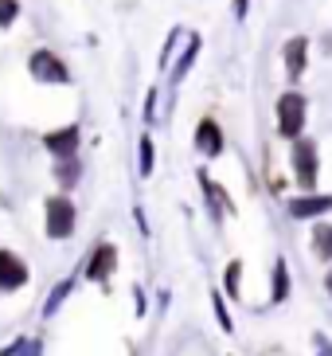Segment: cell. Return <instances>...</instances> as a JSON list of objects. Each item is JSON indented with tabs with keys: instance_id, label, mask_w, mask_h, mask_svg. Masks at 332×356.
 <instances>
[{
	"instance_id": "1",
	"label": "cell",
	"mask_w": 332,
	"mask_h": 356,
	"mask_svg": "<svg viewBox=\"0 0 332 356\" xmlns=\"http://www.w3.org/2000/svg\"><path fill=\"white\" fill-rule=\"evenodd\" d=\"M274 122H278V137H285V141L305 137V126H309V102H305L301 90H285V95L278 98Z\"/></svg>"
},
{
	"instance_id": "12",
	"label": "cell",
	"mask_w": 332,
	"mask_h": 356,
	"mask_svg": "<svg viewBox=\"0 0 332 356\" xmlns=\"http://www.w3.org/2000/svg\"><path fill=\"white\" fill-rule=\"evenodd\" d=\"M290 293V270H285V262L278 259V266H274V302H281Z\"/></svg>"
},
{
	"instance_id": "5",
	"label": "cell",
	"mask_w": 332,
	"mask_h": 356,
	"mask_svg": "<svg viewBox=\"0 0 332 356\" xmlns=\"http://www.w3.org/2000/svg\"><path fill=\"white\" fill-rule=\"evenodd\" d=\"M196 149L204 153V157H223V149H227V137H223V126H219L215 118H204L196 126Z\"/></svg>"
},
{
	"instance_id": "15",
	"label": "cell",
	"mask_w": 332,
	"mask_h": 356,
	"mask_svg": "<svg viewBox=\"0 0 332 356\" xmlns=\"http://www.w3.org/2000/svg\"><path fill=\"white\" fill-rule=\"evenodd\" d=\"M137 165H141V177L153 172V141H149V137H141V161H137Z\"/></svg>"
},
{
	"instance_id": "17",
	"label": "cell",
	"mask_w": 332,
	"mask_h": 356,
	"mask_svg": "<svg viewBox=\"0 0 332 356\" xmlns=\"http://www.w3.org/2000/svg\"><path fill=\"white\" fill-rule=\"evenodd\" d=\"M227 290L239 293V262H231V266H227Z\"/></svg>"
},
{
	"instance_id": "18",
	"label": "cell",
	"mask_w": 332,
	"mask_h": 356,
	"mask_svg": "<svg viewBox=\"0 0 332 356\" xmlns=\"http://www.w3.org/2000/svg\"><path fill=\"white\" fill-rule=\"evenodd\" d=\"M247 4L250 0H235V20H247Z\"/></svg>"
},
{
	"instance_id": "19",
	"label": "cell",
	"mask_w": 332,
	"mask_h": 356,
	"mask_svg": "<svg viewBox=\"0 0 332 356\" xmlns=\"http://www.w3.org/2000/svg\"><path fill=\"white\" fill-rule=\"evenodd\" d=\"M324 290H329V293H332V270H329V274H324Z\"/></svg>"
},
{
	"instance_id": "3",
	"label": "cell",
	"mask_w": 332,
	"mask_h": 356,
	"mask_svg": "<svg viewBox=\"0 0 332 356\" xmlns=\"http://www.w3.org/2000/svg\"><path fill=\"white\" fill-rule=\"evenodd\" d=\"M71 231H74V204L67 196H51L47 200V235L67 239Z\"/></svg>"
},
{
	"instance_id": "8",
	"label": "cell",
	"mask_w": 332,
	"mask_h": 356,
	"mask_svg": "<svg viewBox=\"0 0 332 356\" xmlns=\"http://www.w3.org/2000/svg\"><path fill=\"white\" fill-rule=\"evenodd\" d=\"M28 282V266L12 251H0V290H20Z\"/></svg>"
},
{
	"instance_id": "2",
	"label": "cell",
	"mask_w": 332,
	"mask_h": 356,
	"mask_svg": "<svg viewBox=\"0 0 332 356\" xmlns=\"http://www.w3.org/2000/svg\"><path fill=\"white\" fill-rule=\"evenodd\" d=\"M293 177H297V188L301 192H317V180H321V149L313 137H297L290 153Z\"/></svg>"
},
{
	"instance_id": "4",
	"label": "cell",
	"mask_w": 332,
	"mask_h": 356,
	"mask_svg": "<svg viewBox=\"0 0 332 356\" xmlns=\"http://www.w3.org/2000/svg\"><path fill=\"white\" fill-rule=\"evenodd\" d=\"M285 211H290L293 220H321V216H329V211H332V196H321V192H301V196H293L290 204H285Z\"/></svg>"
},
{
	"instance_id": "9",
	"label": "cell",
	"mask_w": 332,
	"mask_h": 356,
	"mask_svg": "<svg viewBox=\"0 0 332 356\" xmlns=\"http://www.w3.org/2000/svg\"><path fill=\"white\" fill-rule=\"evenodd\" d=\"M47 149H51V157L59 161H74L78 157V126H67L59 134H47Z\"/></svg>"
},
{
	"instance_id": "6",
	"label": "cell",
	"mask_w": 332,
	"mask_h": 356,
	"mask_svg": "<svg viewBox=\"0 0 332 356\" xmlns=\"http://www.w3.org/2000/svg\"><path fill=\"white\" fill-rule=\"evenodd\" d=\"M281 59H285L290 79H301L305 67H309V35H290L285 47H281Z\"/></svg>"
},
{
	"instance_id": "13",
	"label": "cell",
	"mask_w": 332,
	"mask_h": 356,
	"mask_svg": "<svg viewBox=\"0 0 332 356\" xmlns=\"http://www.w3.org/2000/svg\"><path fill=\"white\" fill-rule=\"evenodd\" d=\"M196 51H199V35H192V43H188V47H184V55H180V67H176V74H172L176 83H180V79L188 74V67L196 63Z\"/></svg>"
},
{
	"instance_id": "14",
	"label": "cell",
	"mask_w": 332,
	"mask_h": 356,
	"mask_svg": "<svg viewBox=\"0 0 332 356\" xmlns=\"http://www.w3.org/2000/svg\"><path fill=\"white\" fill-rule=\"evenodd\" d=\"M20 16V0H0V28H8Z\"/></svg>"
},
{
	"instance_id": "10",
	"label": "cell",
	"mask_w": 332,
	"mask_h": 356,
	"mask_svg": "<svg viewBox=\"0 0 332 356\" xmlns=\"http://www.w3.org/2000/svg\"><path fill=\"white\" fill-rule=\"evenodd\" d=\"M117 266V251L110 247V243H102V247H94V259L90 266H86V278H94V282H102L106 274Z\"/></svg>"
},
{
	"instance_id": "7",
	"label": "cell",
	"mask_w": 332,
	"mask_h": 356,
	"mask_svg": "<svg viewBox=\"0 0 332 356\" xmlns=\"http://www.w3.org/2000/svg\"><path fill=\"white\" fill-rule=\"evenodd\" d=\"M31 74H35L40 83H67V79H71L55 51H35L31 55Z\"/></svg>"
},
{
	"instance_id": "16",
	"label": "cell",
	"mask_w": 332,
	"mask_h": 356,
	"mask_svg": "<svg viewBox=\"0 0 332 356\" xmlns=\"http://www.w3.org/2000/svg\"><path fill=\"white\" fill-rule=\"evenodd\" d=\"M67 290H71V282H63L59 290H55L51 298H47V305H43V309H47V314H55V309H59V302H63V298H67Z\"/></svg>"
},
{
	"instance_id": "11",
	"label": "cell",
	"mask_w": 332,
	"mask_h": 356,
	"mask_svg": "<svg viewBox=\"0 0 332 356\" xmlns=\"http://www.w3.org/2000/svg\"><path fill=\"white\" fill-rule=\"evenodd\" d=\"M309 243H313V254H317V259H332V223L329 220L317 223Z\"/></svg>"
}]
</instances>
